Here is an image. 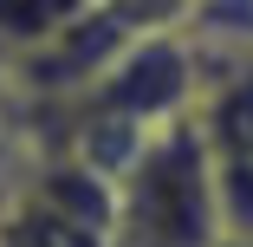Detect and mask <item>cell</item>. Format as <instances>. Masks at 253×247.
<instances>
[{
	"label": "cell",
	"instance_id": "8992f818",
	"mask_svg": "<svg viewBox=\"0 0 253 247\" xmlns=\"http://www.w3.org/2000/svg\"><path fill=\"white\" fill-rule=\"evenodd\" d=\"M97 13L124 39H149V33H188L195 0H97Z\"/></svg>",
	"mask_w": 253,
	"mask_h": 247
},
{
	"label": "cell",
	"instance_id": "277c9868",
	"mask_svg": "<svg viewBox=\"0 0 253 247\" xmlns=\"http://www.w3.org/2000/svg\"><path fill=\"white\" fill-rule=\"evenodd\" d=\"M91 7H97V0H0V65L39 52L45 39H59Z\"/></svg>",
	"mask_w": 253,
	"mask_h": 247
},
{
	"label": "cell",
	"instance_id": "3957f363",
	"mask_svg": "<svg viewBox=\"0 0 253 247\" xmlns=\"http://www.w3.org/2000/svg\"><path fill=\"white\" fill-rule=\"evenodd\" d=\"M201 78H208V59L188 33H149V39H124V52L97 72L72 111H97V117H124L136 130H163L175 117L195 111Z\"/></svg>",
	"mask_w": 253,
	"mask_h": 247
},
{
	"label": "cell",
	"instance_id": "5b68a950",
	"mask_svg": "<svg viewBox=\"0 0 253 247\" xmlns=\"http://www.w3.org/2000/svg\"><path fill=\"white\" fill-rule=\"evenodd\" d=\"M188 39L201 59H253V0H195Z\"/></svg>",
	"mask_w": 253,
	"mask_h": 247
},
{
	"label": "cell",
	"instance_id": "6da1fadb",
	"mask_svg": "<svg viewBox=\"0 0 253 247\" xmlns=\"http://www.w3.org/2000/svg\"><path fill=\"white\" fill-rule=\"evenodd\" d=\"M117 208H111V247H221V189L208 143L195 130V111L149 130L136 163L111 182Z\"/></svg>",
	"mask_w": 253,
	"mask_h": 247
},
{
	"label": "cell",
	"instance_id": "7a4b0ae2",
	"mask_svg": "<svg viewBox=\"0 0 253 247\" xmlns=\"http://www.w3.org/2000/svg\"><path fill=\"white\" fill-rule=\"evenodd\" d=\"M111 208L117 189L78 156L52 150L0 195V247H111Z\"/></svg>",
	"mask_w": 253,
	"mask_h": 247
}]
</instances>
